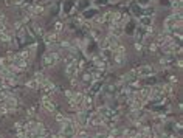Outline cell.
Wrapping results in <instances>:
<instances>
[{
  "label": "cell",
  "instance_id": "6da1fadb",
  "mask_svg": "<svg viewBox=\"0 0 183 138\" xmlns=\"http://www.w3.org/2000/svg\"><path fill=\"white\" fill-rule=\"evenodd\" d=\"M182 25V14L177 13V14H172L171 17H168L166 23H164V26H166L168 31H176V26H178L180 28Z\"/></svg>",
  "mask_w": 183,
  "mask_h": 138
},
{
  "label": "cell",
  "instance_id": "7a4b0ae2",
  "mask_svg": "<svg viewBox=\"0 0 183 138\" xmlns=\"http://www.w3.org/2000/svg\"><path fill=\"white\" fill-rule=\"evenodd\" d=\"M59 59H61L59 53L51 51V53H47V54H45V58H44V64H45L47 67H51V65H54V64H56Z\"/></svg>",
  "mask_w": 183,
  "mask_h": 138
},
{
  "label": "cell",
  "instance_id": "3957f363",
  "mask_svg": "<svg viewBox=\"0 0 183 138\" xmlns=\"http://www.w3.org/2000/svg\"><path fill=\"white\" fill-rule=\"evenodd\" d=\"M42 106H44V109L47 110V112H54V110H56V107H54L50 96H45V95L42 96Z\"/></svg>",
  "mask_w": 183,
  "mask_h": 138
},
{
  "label": "cell",
  "instance_id": "277c9868",
  "mask_svg": "<svg viewBox=\"0 0 183 138\" xmlns=\"http://www.w3.org/2000/svg\"><path fill=\"white\" fill-rule=\"evenodd\" d=\"M151 73H152V68L149 65H143L136 70V76H149Z\"/></svg>",
  "mask_w": 183,
  "mask_h": 138
},
{
  "label": "cell",
  "instance_id": "5b68a950",
  "mask_svg": "<svg viewBox=\"0 0 183 138\" xmlns=\"http://www.w3.org/2000/svg\"><path fill=\"white\" fill-rule=\"evenodd\" d=\"M84 96H86V95H82V93H79V92H76V93H73V95H71L70 99L73 101V103H76V104L79 106V104L82 103V99H84Z\"/></svg>",
  "mask_w": 183,
  "mask_h": 138
},
{
  "label": "cell",
  "instance_id": "8992f818",
  "mask_svg": "<svg viewBox=\"0 0 183 138\" xmlns=\"http://www.w3.org/2000/svg\"><path fill=\"white\" fill-rule=\"evenodd\" d=\"M56 40H58V34L56 33H51V34L45 36V42H47V45H53Z\"/></svg>",
  "mask_w": 183,
  "mask_h": 138
},
{
  "label": "cell",
  "instance_id": "52a82bcc",
  "mask_svg": "<svg viewBox=\"0 0 183 138\" xmlns=\"http://www.w3.org/2000/svg\"><path fill=\"white\" fill-rule=\"evenodd\" d=\"M143 104H144V103H141L138 98H135V99L132 101V110H135V112H136V110H140V109L143 107Z\"/></svg>",
  "mask_w": 183,
  "mask_h": 138
},
{
  "label": "cell",
  "instance_id": "ba28073f",
  "mask_svg": "<svg viewBox=\"0 0 183 138\" xmlns=\"http://www.w3.org/2000/svg\"><path fill=\"white\" fill-rule=\"evenodd\" d=\"M0 40L10 42V40H11V33H10V31H2V33H0Z\"/></svg>",
  "mask_w": 183,
  "mask_h": 138
},
{
  "label": "cell",
  "instance_id": "9c48e42d",
  "mask_svg": "<svg viewBox=\"0 0 183 138\" xmlns=\"http://www.w3.org/2000/svg\"><path fill=\"white\" fill-rule=\"evenodd\" d=\"M172 62H174V59H172L171 56H168V58H163V59L160 61V64H161V65H164V67H169V65H172Z\"/></svg>",
  "mask_w": 183,
  "mask_h": 138
},
{
  "label": "cell",
  "instance_id": "30bf717a",
  "mask_svg": "<svg viewBox=\"0 0 183 138\" xmlns=\"http://www.w3.org/2000/svg\"><path fill=\"white\" fill-rule=\"evenodd\" d=\"M39 82L36 81V79H31V81H28L26 82V87H30V88H39Z\"/></svg>",
  "mask_w": 183,
  "mask_h": 138
},
{
  "label": "cell",
  "instance_id": "8fae6325",
  "mask_svg": "<svg viewBox=\"0 0 183 138\" xmlns=\"http://www.w3.org/2000/svg\"><path fill=\"white\" fill-rule=\"evenodd\" d=\"M65 119H67V118L64 116L62 113H56V121H58V123H61V124H62L64 121H65Z\"/></svg>",
  "mask_w": 183,
  "mask_h": 138
},
{
  "label": "cell",
  "instance_id": "7c38bea8",
  "mask_svg": "<svg viewBox=\"0 0 183 138\" xmlns=\"http://www.w3.org/2000/svg\"><path fill=\"white\" fill-rule=\"evenodd\" d=\"M26 115H28L30 118H31V116H34V109H33V107H31V109H28V113H26Z\"/></svg>",
  "mask_w": 183,
  "mask_h": 138
},
{
  "label": "cell",
  "instance_id": "4fadbf2b",
  "mask_svg": "<svg viewBox=\"0 0 183 138\" xmlns=\"http://www.w3.org/2000/svg\"><path fill=\"white\" fill-rule=\"evenodd\" d=\"M62 30V23L59 22V23H56V31H61Z\"/></svg>",
  "mask_w": 183,
  "mask_h": 138
},
{
  "label": "cell",
  "instance_id": "5bb4252c",
  "mask_svg": "<svg viewBox=\"0 0 183 138\" xmlns=\"http://www.w3.org/2000/svg\"><path fill=\"white\" fill-rule=\"evenodd\" d=\"M135 50H136V51H138V50H141V44H138V42H136V44H135Z\"/></svg>",
  "mask_w": 183,
  "mask_h": 138
},
{
  "label": "cell",
  "instance_id": "9a60e30c",
  "mask_svg": "<svg viewBox=\"0 0 183 138\" xmlns=\"http://www.w3.org/2000/svg\"><path fill=\"white\" fill-rule=\"evenodd\" d=\"M11 3V0H6V5H10Z\"/></svg>",
  "mask_w": 183,
  "mask_h": 138
}]
</instances>
